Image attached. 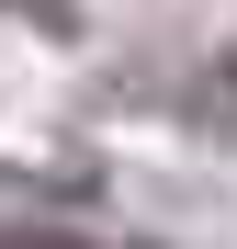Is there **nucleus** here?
<instances>
[{
  "label": "nucleus",
  "mask_w": 237,
  "mask_h": 249,
  "mask_svg": "<svg viewBox=\"0 0 237 249\" xmlns=\"http://www.w3.org/2000/svg\"><path fill=\"white\" fill-rule=\"evenodd\" d=\"M12 249H102V238H57V227H46V238H12Z\"/></svg>",
  "instance_id": "f257e3e1"
}]
</instances>
